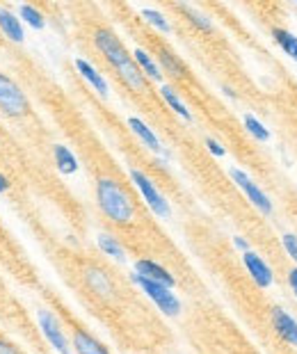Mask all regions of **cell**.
<instances>
[{
    "mask_svg": "<svg viewBox=\"0 0 297 354\" xmlns=\"http://www.w3.org/2000/svg\"><path fill=\"white\" fill-rule=\"evenodd\" d=\"M21 16H23L25 23L30 25V27H34V30H41V27L46 25L44 16H41V14L34 10L32 5H21Z\"/></svg>",
    "mask_w": 297,
    "mask_h": 354,
    "instance_id": "obj_22",
    "label": "cell"
},
{
    "mask_svg": "<svg viewBox=\"0 0 297 354\" xmlns=\"http://www.w3.org/2000/svg\"><path fill=\"white\" fill-rule=\"evenodd\" d=\"M236 245L240 247V250H245V252H247V243H245L243 238H236Z\"/></svg>",
    "mask_w": 297,
    "mask_h": 354,
    "instance_id": "obj_31",
    "label": "cell"
},
{
    "mask_svg": "<svg viewBox=\"0 0 297 354\" xmlns=\"http://www.w3.org/2000/svg\"><path fill=\"white\" fill-rule=\"evenodd\" d=\"M243 263L245 267L250 270L252 279L256 281L258 288H267L272 283V270L267 267L263 261H261V256H256L254 252H245L243 254Z\"/></svg>",
    "mask_w": 297,
    "mask_h": 354,
    "instance_id": "obj_8",
    "label": "cell"
},
{
    "mask_svg": "<svg viewBox=\"0 0 297 354\" xmlns=\"http://www.w3.org/2000/svg\"><path fill=\"white\" fill-rule=\"evenodd\" d=\"M272 37L281 46V51H284L286 55H291V58L297 62V37H295V34L288 32V30H281V27H274Z\"/></svg>",
    "mask_w": 297,
    "mask_h": 354,
    "instance_id": "obj_16",
    "label": "cell"
},
{
    "mask_svg": "<svg viewBox=\"0 0 297 354\" xmlns=\"http://www.w3.org/2000/svg\"><path fill=\"white\" fill-rule=\"evenodd\" d=\"M0 30H3L12 41H23V27H21L19 19L5 7H0Z\"/></svg>",
    "mask_w": 297,
    "mask_h": 354,
    "instance_id": "obj_12",
    "label": "cell"
},
{
    "mask_svg": "<svg viewBox=\"0 0 297 354\" xmlns=\"http://www.w3.org/2000/svg\"><path fill=\"white\" fill-rule=\"evenodd\" d=\"M183 10L188 12V16L192 19V23H195V25H199L201 30H210V21H208L206 16H201L199 12H195L192 7H183Z\"/></svg>",
    "mask_w": 297,
    "mask_h": 354,
    "instance_id": "obj_26",
    "label": "cell"
},
{
    "mask_svg": "<svg viewBox=\"0 0 297 354\" xmlns=\"http://www.w3.org/2000/svg\"><path fill=\"white\" fill-rule=\"evenodd\" d=\"M98 247H101L108 256L117 258V261H124V250L115 238H110V236H105V233H103V236H98Z\"/></svg>",
    "mask_w": 297,
    "mask_h": 354,
    "instance_id": "obj_21",
    "label": "cell"
},
{
    "mask_svg": "<svg viewBox=\"0 0 297 354\" xmlns=\"http://www.w3.org/2000/svg\"><path fill=\"white\" fill-rule=\"evenodd\" d=\"M76 69L80 71V76L85 78V80H87L91 87H94L98 94L101 96H108V82H105V78L98 74V71L89 65L87 60H76Z\"/></svg>",
    "mask_w": 297,
    "mask_h": 354,
    "instance_id": "obj_11",
    "label": "cell"
},
{
    "mask_svg": "<svg viewBox=\"0 0 297 354\" xmlns=\"http://www.w3.org/2000/svg\"><path fill=\"white\" fill-rule=\"evenodd\" d=\"M0 354H16V352H14V350L10 348V345H5V343H0Z\"/></svg>",
    "mask_w": 297,
    "mask_h": 354,
    "instance_id": "obj_30",
    "label": "cell"
},
{
    "mask_svg": "<svg viewBox=\"0 0 297 354\" xmlns=\"http://www.w3.org/2000/svg\"><path fill=\"white\" fill-rule=\"evenodd\" d=\"M135 62H138V67L142 69L148 78H153V80H160V69L155 67V62L148 58L142 48H138V51H135Z\"/></svg>",
    "mask_w": 297,
    "mask_h": 354,
    "instance_id": "obj_20",
    "label": "cell"
},
{
    "mask_svg": "<svg viewBox=\"0 0 297 354\" xmlns=\"http://www.w3.org/2000/svg\"><path fill=\"white\" fill-rule=\"evenodd\" d=\"M39 327H41V331H44V336L48 338V343H51L60 354H72V352H69L67 338L60 329V322L55 320L48 311H39Z\"/></svg>",
    "mask_w": 297,
    "mask_h": 354,
    "instance_id": "obj_7",
    "label": "cell"
},
{
    "mask_svg": "<svg viewBox=\"0 0 297 354\" xmlns=\"http://www.w3.org/2000/svg\"><path fill=\"white\" fill-rule=\"evenodd\" d=\"M272 324L277 329V334L297 348V322L293 316H288L284 309H274L272 311Z\"/></svg>",
    "mask_w": 297,
    "mask_h": 354,
    "instance_id": "obj_9",
    "label": "cell"
},
{
    "mask_svg": "<svg viewBox=\"0 0 297 354\" xmlns=\"http://www.w3.org/2000/svg\"><path fill=\"white\" fill-rule=\"evenodd\" d=\"M7 190V181L3 179V176H0V192H5Z\"/></svg>",
    "mask_w": 297,
    "mask_h": 354,
    "instance_id": "obj_32",
    "label": "cell"
},
{
    "mask_svg": "<svg viewBox=\"0 0 297 354\" xmlns=\"http://www.w3.org/2000/svg\"><path fill=\"white\" fill-rule=\"evenodd\" d=\"M281 243H284V250L288 252V256H291L297 263V236H293V233H286V236L281 238Z\"/></svg>",
    "mask_w": 297,
    "mask_h": 354,
    "instance_id": "obj_25",
    "label": "cell"
},
{
    "mask_svg": "<svg viewBox=\"0 0 297 354\" xmlns=\"http://www.w3.org/2000/svg\"><path fill=\"white\" fill-rule=\"evenodd\" d=\"M0 108H3L7 115H23L28 110V101L16 85H14L10 78L0 74Z\"/></svg>",
    "mask_w": 297,
    "mask_h": 354,
    "instance_id": "obj_4",
    "label": "cell"
},
{
    "mask_svg": "<svg viewBox=\"0 0 297 354\" xmlns=\"http://www.w3.org/2000/svg\"><path fill=\"white\" fill-rule=\"evenodd\" d=\"M96 46H98V51H101L105 58H108L110 65H115L117 69L119 67H124L126 62H131V55L126 53V48L122 46V41H119L115 34L108 32V30H98L96 32Z\"/></svg>",
    "mask_w": 297,
    "mask_h": 354,
    "instance_id": "obj_6",
    "label": "cell"
},
{
    "mask_svg": "<svg viewBox=\"0 0 297 354\" xmlns=\"http://www.w3.org/2000/svg\"><path fill=\"white\" fill-rule=\"evenodd\" d=\"M142 16H144L151 25L158 27L160 32H169V30H172V27H169V23L165 21V16H162L160 12H155V10H142Z\"/></svg>",
    "mask_w": 297,
    "mask_h": 354,
    "instance_id": "obj_24",
    "label": "cell"
},
{
    "mask_svg": "<svg viewBox=\"0 0 297 354\" xmlns=\"http://www.w3.org/2000/svg\"><path fill=\"white\" fill-rule=\"evenodd\" d=\"M206 146L210 148V153L217 155V158H222V155H224V148H222L220 144H217L215 140H206Z\"/></svg>",
    "mask_w": 297,
    "mask_h": 354,
    "instance_id": "obj_28",
    "label": "cell"
},
{
    "mask_svg": "<svg viewBox=\"0 0 297 354\" xmlns=\"http://www.w3.org/2000/svg\"><path fill=\"white\" fill-rule=\"evenodd\" d=\"M135 270L140 277H146L155 283H162V286L172 288L174 286V277L169 274L165 267H160L158 263H153V261H138L135 263Z\"/></svg>",
    "mask_w": 297,
    "mask_h": 354,
    "instance_id": "obj_10",
    "label": "cell"
},
{
    "mask_svg": "<svg viewBox=\"0 0 297 354\" xmlns=\"http://www.w3.org/2000/svg\"><path fill=\"white\" fill-rule=\"evenodd\" d=\"M133 281L144 290L148 300H153V304L165 316H179L181 313V302H179V297L172 293V288L162 286V283H155L146 277H140V274H133Z\"/></svg>",
    "mask_w": 297,
    "mask_h": 354,
    "instance_id": "obj_2",
    "label": "cell"
},
{
    "mask_svg": "<svg viewBox=\"0 0 297 354\" xmlns=\"http://www.w3.org/2000/svg\"><path fill=\"white\" fill-rule=\"evenodd\" d=\"M245 126H247V131H250L258 142H267V140H270V133H267V129L258 122V119H254L252 115L245 117Z\"/></svg>",
    "mask_w": 297,
    "mask_h": 354,
    "instance_id": "obj_23",
    "label": "cell"
},
{
    "mask_svg": "<svg viewBox=\"0 0 297 354\" xmlns=\"http://www.w3.org/2000/svg\"><path fill=\"white\" fill-rule=\"evenodd\" d=\"M131 179L133 183L140 188V192H142V197L146 199L148 203V208H151L155 215H160V217H167L169 215V206H167V201H165V197H162L158 192V188L153 186L151 179H148L146 174H142L140 169H133L131 172Z\"/></svg>",
    "mask_w": 297,
    "mask_h": 354,
    "instance_id": "obj_3",
    "label": "cell"
},
{
    "mask_svg": "<svg viewBox=\"0 0 297 354\" xmlns=\"http://www.w3.org/2000/svg\"><path fill=\"white\" fill-rule=\"evenodd\" d=\"M160 91H162V98H165V101H167L169 105H172V110H174V112H179V115H181L183 119H188V122H190V119H192V115H190V110L186 108V105H183L181 98L174 94V89H172V87H167V85H165V87H162Z\"/></svg>",
    "mask_w": 297,
    "mask_h": 354,
    "instance_id": "obj_19",
    "label": "cell"
},
{
    "mask_svg": "<svg viewBox=\"0 0 297 354\" xmlns=\"http://www.w3.org/2000/svg\"><path fill=\"white\" fill-rule=\"evenodd\" d=\"M117 71H119V76H122L133 89H144V76H142V71H140V67L133 60L126 62V65L119 67Z\"/></svg>",
    "mask_w": 297,
    "mask_h": 354,
    "instance_id": "obj_15",
    "label": "cell"
},
{
    "mask_svg": "<svg viewBox=\"0 0 297 354\" xmlns=\"http://www.w3.org/2000/svg\"><path fill=\"white\" fill-rule=\"evenodd\" d=\"M96 197H98V206H101V210L110 219H115L119 224H126L133 219V212H135L133 210V201L115 181H110V179L98 181Z\"/></svg>",
    "mask_w": 297,
    "mask_h": 354,
    "instance_id": "obj_1",
    "label": "cell"
},
{
    "mask_svg": "<svg viewBox=\"0 0 297 354\" xmlns=\"http://www.w3.org/2000/svg\"><path fill=\"white\" fill-rule=\"evenodd\" d=\"M229 174H231V179L236 181V186L247 195V199H250L254 206H256L261 212H263V215H270V212H272V201L267 199L263 190H261L245 172H240V169H231Z\"/></svg>",
    "mask_w": 297,
    "mask_h": 354,
    "instance_id": "obj_5",
    "label": "cell"
},
{
    "mask_svg": "<svg viewBox=\"0 0 297 354\" xmlns=\"http://www.w3.org/2000/svg\"><path fill=\"white\" fill-rule=\"evenodd\" d=\"M87 283L98 295H110V290H112L108 277H105L101 270H87Z\"/></svg>",
    "mask_w": 297,
    "mask_h": 354,
    "instance_id": "obj_18",
    "label": "cell"
},
{
    "mask_svg": "<svg viewBox=\"0 0 297 354\" xmlns=\"http://www.w3.org/2000/svg\"><path fill=\"white\" fill-rule=\"evenodd\" d=\"M160 58H162V65H165L169 71H174V76H181V67H179V62H176V60L172 58V55H169V53H162Z\"/></svg>",
    "mask_w": 297,
    "mask_h": 354,
    "instance_id": "obj_27",
    "label": "cell"
},
{
    "mask_svg": "<svg viewBox=\"0 0 297 354\" xmlns=\"http://www.w3.org/2000/svg\"><path fill=\"white\" fill-rule=\"evenodd\" d=\"M288 281H291V286H293L295 295H297V267H295V270H291V272H288Z\"/></svg>",
    "mask_w": 297,
    "mask_h": 354,
    "instance_id": "obj_29",
    "label": "cell"
},
{
    "mask_svg": "<svg viewBox=\"0 0 297 354\" xmlns=\"http://www.w3.org/2000/svg\"><path fill=\"white\" fill-rule=\"evenodd\" d=\"M55 162H58V167H60L62 174H74L76 169H78L76 155L69 151L67 146H62V144L55 146Z\"/></svg>",
    "mask_w": 297,
    "mask_h": 354,
    "instance_id": "obj_17",
    "label": "cell"
},
{
    "mask_svg": "<svg viewBox=\"0 0 297 354\" xmlns=\"http://www.w3.org/2000/svg\"><path fill=\"white\" fill-rule=\"evenodd\" d=\"M129 126L133 129V133H135V135L144 142V144L151 148V151H160V142H158V137L153 135V131L148 129V126L142 122V119H138V117H131L129 119Z\"/></svg>",
    "mask_w": 297,
    "mask_h": 354,
    "instance_id": "obj_14",
    "label": "cell"
},
{
    "mask_svg": "<svg viewBox=\"0 0 297 354\" xmlns=\"http://www.w3.org/2000/svg\"><path fill=\"white\" fill-rule=\"evenodd\" d=\"M74 348L78 354H110L96 338H91L85 331H76L74 334Z\"/></svg>",
    "mask_w": 297,
    "mask_h": 354,
    "instance_id": "obj_13",
    "label": "cell"
}]
</instances>
